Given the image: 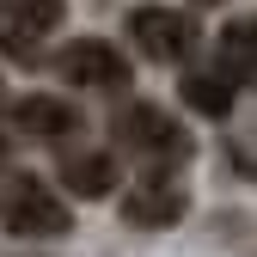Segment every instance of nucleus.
<instances>
[{
	"mask_svg": "<svg viewBox=\"0 0 257 257\" xmlns=\"http://www.w3.org/2000/svg\"><path fill=\"white\" fill-rule=\"evenodd\" d=\"M0 227L13 239H61L74 227V214L37 172H13L7 190H0Z\"/></svg>",
	"mask_w": 257,
	"mask_h": 257,
	"instance_id": "f257e3e1",
	"label": "nucleus"
},
{
	"mask_svg": "<svg viewBox=\"0 0 257 257\" xmlns=\"http://www.w3.org/2000/svg\"><path fill=\"white\" fill-rule=\"evenodd\" d=\"M110 128H116V147L141 153L147 166H159V159H166V166H178V159L190 153V135L178 128V116L159 110V104H128Z\"/></svg>",
	"mask_w": 257,
	"mask_h": 257,
	"instance_id": "f03ea898",
	"label": "nucleus"
},
{
	"mask_svg": "<svg viewBox=\"0 0 257 257\" xmlns=\"http://www.w3.org/2000/svg\"><path fill=\"white\" fill-rule=\"evenodd\" d=\"M68 0H0V49L13 61H37L43 37L61 31Z\"/></svg>",
	"mask_w": 257,
	"mask_h": 257,
	"instance_id": "7ed1b4c3",
	"label": "nucleus"
},
{
	"mask_svg": "<svg viewBox=\"0 0 257 257\" xmlns=\"http://www.w3.org/2000/svg\"><path fill=\"white\" fill-rule=\"evenodd\" d=\"M128 37H135V49L147 61H190V49H196V19L190 13H172V7H141L135 19H128Z\"/></svg>",
	"mask_w": 257,
	"mask_h": 257,
	"instance_id": "20e7f679",
	"label": "nucleus"
},
{
	"mask_svg": "<svg viewBox=\"0 0 257 257\" xmlns=\"http://www.w3.org/2000/svg\"><path fill=\"white\" fill-rule=\"evenodd\" d=\"M184 208H190V190L172 178V172H147L135 190L122 196V220L128 227H141V233H159V227H178L184 220Z\"/></svg>",
	"mask_w": 257,
	"mask_h": 257,
	"instance_id": "39448f33",
	"label": "nucleus"
},
{
	"mask_svg": "<svg viewBox=\"0 0 257 257\" xmlns=\"http://www.w3.org/2000/svg\"><path fill=\"white\" fill-rule=\"evenodd\" d=\"M55 68L61 80H74V86H98V92H122L128 86V55L104 37H80L55 55Z\"/></svg>",
	"mask_w": 257,
	"mask_h": 257,
	"instance_id": "423d86ee",
	"label": "nucleus"
},
{
	"mask_svg": "<svg viewBox=\"0 0 257 257\" xmlns=\"http://www.w3.org/2000/svg\"><path fill=\"white\" fill-rule=\"evenodd\" d=\"M13 128H25V135H37V141H68L80 128V110L68 98H55V92H31V98L13 104Z\"/></svg>",
	"mask_w": 257,
	"mask_h": 257,
	"instance_id": "0eeeda50",
	"label": "nucleus"
},
{
	"mask_svg": "<svg viewBox=\"0 0 257 257\" xmlns=\"http://www.w3.org/2000/svg\"><path fill=\"white\" fill-rule=\"evenodd\" d=\"M214 68L227 74L233 86H251V80H257V13H251V19H233V25L214 37Z\"/></svg>",
	"mask_w": 257,
	"mask_h": 257,
	"instance_id": "6e6552de",
	"label": "nucleus"
},
{
	"mask_svg": "<svg viewBox=\"0 0 257 257\" xmlns=\"http://www.w3.org/2000/svg\"><path fill=\"white\" fill-rule=\"evenodd\" d=\"M61 184L74 196H110L116 190V159L110 153H68L61 159Z\"/></svg>",
	"mask_w": 257,
	"mask_h": 257,
	"instance_id": "1a4fd4ad",
	"label": "nucleus"
},
{
	"mask_svg": "<svg viewBox=\"0 0 257 257\" xmlns=\"http://www.w3.org/2000/svg\"><path fill=\"white\" fill-rule=\"evenodd\" d=\"M233 80L220 74V68H202V74H184V104L190 110H202V116H227L233 110Z\"/></svg>",
	"mask_w": 257,
	"mask_h": 257,
	"instance_id": "9d476101",
	"label": "nucleus"
},
{
	"mask_svg": "<svg viewBox=\"0 0 257 257\" xmlns=\"http://www.w3.org/2000/svg\"><path fill=\"white\" fill-rule=\"evenodd\" d=\"M0 166H7V141H0Z\"/></svg>",
	"mask_w": 257,
	"mask_h": 257,
	"instance_id": "9b49d317",
	"label": "nucleus"
},
{
	"mask_svg": "<svg viewBox=\"0 0 257 257\" xmlns=\"http://www.w3.org/2000/svg\"><path fill=\"white\" fill-rule=\"evenodd\" d=\"M0 104H7V92H0Z\"/></svg>",
	"mask_w": 257,
	"mask_h": 257,
	"instance_id": "f8f14e48",
	"label": "nucleus"
}]
</instances>
